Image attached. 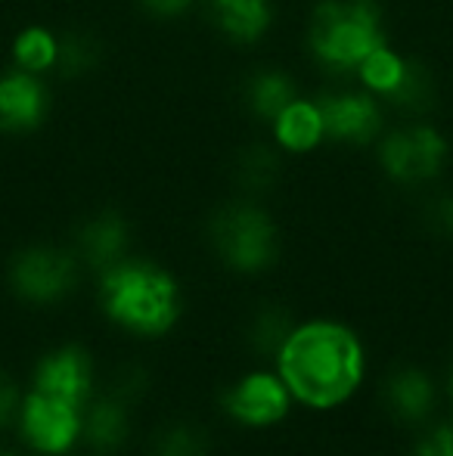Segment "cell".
<instances>
[{
  "mask_svg": "<svg viewBox=\"0 0 453 456\" xmlns=\"http://www.w3.org/2000/svg\"><path fill=\"white\" fill-rule=\"evenodd\" d=\"M363 372V351L354 332L336 323H308L289 332L279 348V379L298 401L336 407L354 395Z\"/></svg>",
  "mask_w": 453,
  "mask_h": 456,
  "instance_id": "obj_1",
  "label": "cell"
},
{
  "mask_svg": "<svg viewBox=\"0 0 453 456\" xmlns=\"http://www.w3.org/2000/svg\"><path fill=\"white\" fill-rule=\"evenodd\" d=\"M103 307L125 330L162 336L177 320V286L156 265L118 261L103 273Z\"/></svg>",
  "mask_w": 453,
  "mask_h": 456,
  "instance_id": "obj_2",
  "label": "cell"
},
{
  "mask_svg": "<svg viewBox=\"0 0 453 456\" xmlns=\"http://www.w3.org/2000/svg\"><path fill=\"white\" fill-rule=\"evenodd\" d=\"M311 47L329 72H351L385 47L376 0H323L314 12Z\"/></svg>",
  "mask_w": 453,
  "mask_h": 456,
  "instance_id": "obj_3",
  "label": "cell"
},
{
  "mask_svg": "<svg viewBox=\"0 0 453 456\" xmlns=\"http://www.w3.org/2000/svg\"><path fill=\"white\" fill-rule=\"evenodd\" d=\"M212 240L221 258L236 271H261L277 258V230L264 211L230 205L212 221Z\"/></svg>",
  "mask_w": 453,
  "mask_h": 456,
  "instance_id": "obj_4",
  "label": "cell"
},
{
  "mask_svg": "<svg viewBox=\"0 0 453 456\" xmlns=\"http://www.w3.org/2000/svg\"><path fill=\"white\" fill-rule=\"evenodd\" d=\"M448 156V143L432 127L392 134L382 146V165L400 183H419L425 177H435Z\"/></svg>",
  "mask_w": 453,
  "mask_h": 456,
  "instance_id": "obj_5",
  "label": "cell"
},
{
  "mask_svg": "<svg viewBox=\"0 0 453 456\" xmlns=\"http://www.w3.org/2000/svg\"><path fill=\"white\" fill-rule=\"evenodd\" d=\"M12 289L28 301H56L69 295V289L78 280V267L69 255L53 248H31L12 261L10 271Z\"/></svg>",
  "mask_w": 453,
  "mask_h": 456,
  "instance_id": "obj_6",
  "label": "cell"
},
{
  "mask_svg": "<svg viewBox=\"0 0 453 456\" xmlns=\"http://www.w3.org/2000/svg\"><path fill=\"white\" fill-rule=\"evenodd\" d=\"M81 407L66 403L60 397L31 391L22 410V428L31 447L41 453H62L75 444L81 432Z\"/></svg>",
  "mask_w": 453,
  "mask_h": 456,
  "instance_id": "obj_7",
  "label": "cell"
},
{
  "mask_svg": "<svg viewBox=\"0 0 453 456\" xmlns=\"http://www.w3.org/2000/svg\"><path fill=\"white\" fill-rule=\"evenodd\" d=\"M224 407L233 419L246 422V426H271V422L283 419L289 410V388L283 385V379L255 372V376L242 379L233 391H227Z\"/></svg>",
  "mask_w": 453,
  "mask_h": 456,
  "instance_id": "obj_8",
  "label": "cell"
},
{
  "mask_svg": "<svg viewBox=\"0 0 453 456\" xmlns=\"http://www.w3.org/2000/svg\"><path fill=\"white\" fill-rule=\"evenodd\" d=\"M35 391L81 407L91 391V361L81 348H62L37 366Z\"/></svg>",
  "mask_w": 453,
  "mask_h": 456,
  "instance_id": "obj_9",
  "label": "cell"
},
{
  "mask_svg": "<svg viewBox=\"0 0 453 456\" xmlns=\"http://www.w3.org/2000/svg\"><path fill=\"white\" fill-rule=\"evenodd\" d=\"M317 109H320L323 118V134H333L339 140L363 143V140H369L379 131V109L367 96H323L317 102Z\"/></svg>",
  "mask_w": 453,
  "mask_h": 456,
  "instance_id": "obj_10",
  "label": "cell"
},
{
  "mask_svg": "<svg viewBox=\"0 0 453 456\" xmlns=\"http://www.w3.org/2000/svg\"><path fill=\"white\" fill-rule=\"evenodd\" d=\"M47 96L31 75L0 78V131H31L41 125Z\"/></svg>",
  "mask_w": 453,
  "mask_h": 456,
  "instance_id": "obj_11",
  "label": "cell"
},
{
  "mask_svg": "<svg viewBox=\"0 0 453 456\" xmlns=\"http://www.w3.org/2000/svg\"><path fill=\"white\" fill-rule=\"evenodd\" d=\"M127 246V224L118 215H100L97 221H91L81 230V248H85V258L93 267H109L118 265L121 252Z\"/></svg>",
  "mask_w": 453,
  "mask_h": 456,
  "instance_id": "obj_12",
  "label": "cell"
},
{
  "mask_svg": "<svg viewBox=\"0 0 453 456\" xmlns=\"http://www.w3.org/2000/svg\"><path fill=\"white\" fill-rule=\"evenodd\" d=\"M435 391L432 382L417 370H404L388 382V407L394 416H400L404 422H419L429 416Z\"/></svg>",
  "mask_w": 453,
  "mask_h": 456,
  "instance_id": "obj_13",
  "label": "cell"
},
{
  "mask_svg": "<svg viewBox=\"0 0 453 456\" xmlns=\"http://www.w3.org/2000/svg\"><path fill=\"white\" fill-rule=\"evenodd\" d=\"M277 137L286 150L304 152L320 143L323 137V118L314 102H289L277 115Z\"/></svg>",
  "mask_w": 453,
  "mask_h": 456,
  "instance_id": "obj_14",
  "label": "cell"
},
{
  "mask_svg": "<svg viewBox=\"0 0 453 456\" xmlns=\"http://www.w3.org/2000/svg\"><path fill=\"white\" fill-rule=\"evenodd\" d=\"M212 6L218 12L221 28L236 41H255L271 22L267 0H212Z\"/></svg>",
  "mask_w": 453,
  "mask_h": 456,
  "instance_id": "obj_15",
  "label": "cell"
},
{
  "mask_svg": "<svg viewBox=\"0 0 453 456\" xmlns=\"http://www.w3.org/2000/svg\"><path fill=\"white\" fill-rule=\"evenodd\" d=\"M248 96H252V109L264 118H273L283 112L289 102H295V85L279 72H261L248 85Z\"/></svg>",
  "mask_w": 453,
  "mask_h": 456,
  "instance_id": "obj_16",
  "label": "cell"
},
{
  "mask_svg": "<svg viewBox=\"0 0 453 456\" xmlns=\"http://www.w3.org/2000/svg\"><path fill=\"white\" fill-rule=\"evenodd\" d=\"M85 435H87V444H91L93 451H100V453L115 451L127 435L125 410H121L118 403H97L93 413L87 416Z\"/></svg>",
  "mask_w": 453,
  "mask_h": 456,
  "instance_id": "obj_17",
  "label": "cell"
},
{
  "mask_svg": "<svg viewBox=\"0 0 453 456\" xmlns=\"http://www.w3.org/2000/svg\"><path fill=\"white\" fill-rule=\"evenodd\" d=\"M404 69H407V62H400L388 47H379L376 53H369L367 60L360 62L363 81H367L369 87H376L379 94H385V96L400 85V78H404Z\"/></svg>",
  "mask_w": 453,
  "mask_h": 456,
  "instance_id": "obj_18",
  "label": "cell"
},
{
  "mask_svg": "<svg viewBox=\"0 0 453 456\" xmlns=\"http://www.w3.org/2000/svg\"><path fill=\"white\" fill-rule=\"evenodd\" d=\"M56 56H60V47H56V41L50 37V31L28 28L19 35L16 60H19V66H25L28 72H41V69L53 66Z\"/></svg>",
  "mask_w": 453,
  "mask_h": 456,
  "instance_id": "obj_19",
  "label": "cell"
},
{
  "mask_svg": "<svg viewBox=\"0 0 453 456\" xmlns=\"http://www.w3.org/2000/svg\"><path fill=\"white\" fill-rule=\"evenodd\" d=\"M388 100H392L394 106H410V109L429 106V100H432L429 75H425L419 66H407L404 69V78H400V85L394 87L392 94H388Z\"/></svg>",
  "mask_w": 453,
  "mask_h": 456,
  "instance_id": "obj_20",
  "label": "cell"
},
{
  "mask_svg": "<svg viewBox=\"0 0 453 456\" xmlns=\"http://www.w3.org/2000/svg\"><path fill=\"white\" fill-rule=\"evenodd\" d=\"M156 456H206V435L187 426H174L158 438Z\"/></svg>",
  "mask_w": 453,
  "mask_h": 456,
  "instance_id": "obj_21",
  "label": "cell"
},
{
  "mask_svg": "<svg viewBox=\"0 0 453 456\" xmlns=\"http://www.w3.org/2000/svg\"><path fill=\"white\" fill-rule=\"evenodd\" d=\"M60 56H62V69L72 75V72H81V69L91 66V62L97 60V47H93L87 37H69ZM60 56H56V60H60Z\"/></svg>",
  "mask_w": 453,
  "mask_h": 456,
  "instance_id": "obj_22",
  "label": "cell"
},
{
  "mask_svg": "<svg viewBox=\"0 0 453 456\" xmlns=\"http://www.w3.org/2000/svg\"><path fill=\"white\" fill-rule=\"evenodd\" d=\"M273 171H277V165H273L267 150H248L246 159H242V177H246V183H267L273 177Z\"/></svg>",
  "mask_w": 453,
  "mask_h": 456,
  "instance_id": "obj_23",
  "label": "cell"
},
{
  "mask_svg": "<svg viewBox=\"0 0 453 456\" xmlns=\"http://www.w3.org/2000/svg\"><path fill=\"white\" fill-rule=\"evenodd\" d=\"M417 456H453V428H438L419 444Z\"/></svg>",
  "mask_w": 453,
  "mask_h": 456,
  "instance_id": "obj_24",
  "label": "cell"
},
{
  "mask_svg": "<svg viewBox=\"0 0 453 456\" xmlns=\"http://www.w3.org/2000/svg\"><path fill=\"white\" fill-rule=\"evenodd\" d=\"M12 410H16V385L10 382V376L0 372V426L10 422Z\"/></svg>",
  "mask_w": 453,
  "mask_h": 456,
  "instance_id": "obj_25",
  "label": "cell"
},
{
  "mask_svg": "<svg viewBox=\"0 0 453 456\" xmlns=\"http://www.w3.org/2000/svg\"><path fill=\"white\" fill-rule=\"evenodd\" d=\"M140 4L150 12H156V16H177V12L187 10L193 0H140Z\"/></svg>",
  "mask_w": 453,
  "mask_h": 456,
  "instance_id": "obj_26",
  "label": "cell"
},
{
  "mask_svg": "<svg viewBox=\"0 0 453 456\" xmlns=\"http://www.w3.org/2000/svg\"><path fill=\"white\" fill-rule=\"evenodd\" d=\"M432 221H435V227L450 230L453 233V199H441V202L432 208Z\"/></svg>",
  "mask_w": 453,
  "mask_h": 456,
  "instance_id": "obj_27",
  "label": "cell"
}]
</instances>
